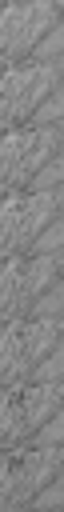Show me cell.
Segmentation results:
<instances>
[{
    "instance_id": "obj_4",
    "label": "cell",
    "mask_w": 64,
    "mask_h": 512,
    "mask_svg": "<svg viewBox=\"0 0 64 512\" xmlns=\"http://www.w3.org/2000/svg\"><path fill=\"white\" fill-rule=\"evenodd\" d=\"M60 480V416L48 420L32 440H24L20 448L8 452V468H4V512H20L28 508L48 484Z\"/></svg>"
},
{
    "instance_id": "obj_6",
    "label": "cell",
    "mask_w": 64,
    "mask_h": 512,
    "mask_svg": "<svg viewBox=\"0 0 64 512\" xmlns=\"http://www.w3.org/2000/svg\"><path fill=\"white\" fill-rule=\"evenodd\" d=\"M60 24V0H8L0 20L4 60L16 64L40 48V40Z\"/></svg>"
},
{
    "instance_id": "obj_5",
    "label": "cell",
    "mask_w": 64,
    "mask_h": 512,
    "mask_svg": "<svg viewBox=\"0 0 64 512\" xmlns=\"http://www.w3.org/2000/svg\"><path fill=\"white\" fill-rule=\"evenodd\" d=\"M60 124H12L4 132V148H0V176L4 188H24L32 184L56 156H60Z\"/></svg>"
},
{
    "instance_id": "obj_1",
    "label": "cell",
    "mask_w": 64,
    "mask_h": 512,
    "mask_svg": "<svg viewBox=\"0 0 64 512\" xmlns=\"http://www.w3.org/2000/svg\"><path fill=\"white\" fill-rule=\"evenodd\" d=\"M60 176H64V164L60 156L24 188H8V200H4V216H0V240H4V252H36L40 236L60 220Z\"/></svg>"
},
{
    "instance_id": "obj_2",
    "label": "cell",
    "mask_w": 64,
    "mask_h": 512,
    "mask_svg": "<svg viewBox=\"0 0 64 512\" xmlns=\"http://www.w3.org/2000/svg\"><path fill=\"white\" fill-rule=\"evenodd\" d=\"M60 44H64V32L60 24L40 40V48L16 64H8L4 72V92H0V116L4 124H24L32 120V112L60 88Z\"/></svg>"
},
{
    "instance_id": "obj_7",
    "label": "cell",
    "mask_w": 64,
    "mask_h": 512,
    "mask_svg": "<svg viewBox=\"0 0 64 512\" xmlns=\"http://www.w3.org/2000/svg\"><path fill=\"white\" fill-rule=\"evenodd\" d=\"M60 240H64V228H60V220L40 236V244H36V252H28L24 260H20V276H16V312L12 316H20L24 308H32L56 280H60Z\"/></svg>"
},
{
    "instance_id": "obj_3",
    "label": "cell",
    "mask_w": 64,
    "mask_h": 512,
    "mask_svg": "<svg viewBox=\"0 0 64 512\" xmlns=\"http://www.w3.org/2000/svg\"><path fill=\"white\" fill-rule=\"evenodd\" d=\"M60 372H64V360H60V348L36 368L32 380H24L16 392H8L4 400V424H0V440L4 448H20L24 440H32L48 420L60 416Z\"/></svg>"
},
{
    "instance_id": "obj_8",
    "label": "cell",
    "mask_w": 64,
    "mask_h": 512,
    "mask_svg": "<svg viewBox=\"0 0 64 512\" xmlns=\"http://www.w3.org/2000/svg\"><path fill=\"white\" fill-rule=\"evenodd\" d=\"M60 112H64V96H60V88H56V92L32 112V120H36V124H60Z\"/></svg>"
}]
</instances>
